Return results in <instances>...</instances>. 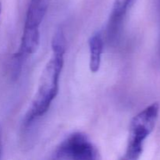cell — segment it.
Segmentation results:
<instances>
[{
	"mask_svg": "<svg viewBox=\"0 0 160 160\" xmlns=\"http://www.w3.org/2000/svg\"><path fill=\"white\" fill-rule=\"evenodd\" d=\"M1 12H2V2L0 1V17H1Z\"/></svg>",
	"mask_w": 160,
	"mask_h": 160,
	"instance_id": "ba28073f",
	"label": "cell"
},
{
	"mask_svg": "<svg viewBox=\"0 0 160 160\" xmlns=\"http://www.w3.org/2000/svg\"><path fill=\"white\" fill-rule=\"evenodd\" d=\"M136 1L137 0H114L109 17V25L110 33L116 32L124 17Z\"/></svg>",
	"mask_w": 160,
	"mask_h": 160,
	"instance_id": "8992f818",
	"label": "cell"
},
{
	"mask_svg": "<svg viewBox=\"0 0 160 160\" xmlns=\"http://www.w3.org/2000/svg\"><path fill=\"white\" fill-rule=\"evenodd\" d=\"M51 0H30L23 30L40 31V26L48 11Z\"/></svg>",
	"mask_w": 160,
	"mask_h": 160,
	"instance_id": "277c9868",
	"label": "cell"
},
{
	"mask_svg": "<svg viewBox=\"0 0 160 160\" xmlns=\"http://www.w3.org/2000/svg\"><path fill=\"white\" fill-rule=\"evenodd\" d=\"M90 60L89 68L92 73H97L99 70L102 62L104 42L101 32H96L91 36L88 41Z\"/></svg>",
	"mask_w": 160,
	"mask_h": 160,
	"instance_id": "5b68a950",
	"label": "cell"
},
{
	"mask_svg": "<svg viewBox=\"0 0 160 160\" xmlns=\"http://www.w3.org/2000/svg\"><path fill=\"white\" fill-rule=\"evenodd\" d=\"M52 54L42 70L35 95L23 119L25 127L45 115L56 98L59 89V78L64 65L67 40L62 28L55 32L52 40Z\"/></svg>",
	"mask_w": 160,
	"mask_h": 160,
	"instance_id": "6da1fadb",
	"label": "cell"
},
{
	"mask_svg": "<svg viewBox=\"0 0 160 160\" xmlns=\"http://www.w3.org/2000/svg\"><path fill=\"white\" fill-rule=\"evenodd\" d=\"M55 159L97 160L100 159L99 152L87 135L74 132L67 136L55 149Z\"/></svg>",
	"mask_w": 160,
	"mask_h": 160,
	"instance_id": "3957f363",
	"label": "cell"
},
{
	"mask_svg": "<svg viewBox=\"0 0 160 160\" xmlns=\"http://www.w3.org/2000/svg\"><path fill=\"white\" fill-rule=\"evenodd\" d=\"M2 129L0 125V159L2 158Z\"/></svg>",
	"mask_w": 160,
	"mask_h": 160,
	"instance_id": "52a82bcc",
	"label": "cell"
},
{
	"mask_svg": "<svg viewBox=\"0 0 160 160\" xmlns=\"http://www.w3.org/2000/svg\"><path fill=\"white\" fill-rule=\"evenodd\" d=\"M159 113V102H154L132 119L130 124L125 159L136 160L141 157L143 152L144 144L156 127Z\"/></svg>",
	"mask_w": 160,
	"mask_h": 160,
	"instance_id": "7a4b0ae2",
	"label": "cell"
}]
</instances>
